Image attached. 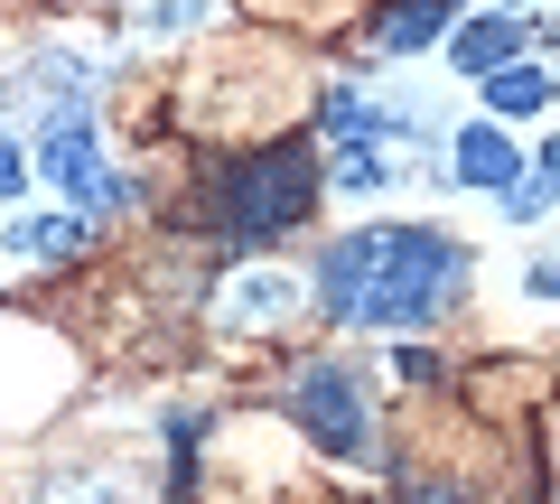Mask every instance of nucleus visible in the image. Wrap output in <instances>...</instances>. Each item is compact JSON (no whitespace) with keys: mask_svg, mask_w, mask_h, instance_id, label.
<instances>
[{"mask_svg":"<svg viewBox=\"0 0 560 504\" xmlns=\"http://www.w3.org/2000/svg\"><path fill=\"white\" fill-rule=\"evenodd\" d=\"M318 131H337V141H364V131H374V103H364L355 84H327V94H318Z\"/></svg>","mask_w":560,"mask_h":504,"instance_id":"4468645a","label":"nucleus"},{"mask_svg":"<svg viewBox=\"0 0 560 504\" xmlns=\"http://www.w3.org/2000/svg\"><path fill=\"white\" fill-rule=\"evenodd\" d=\"M374 253H383V224H364V234H337V243H327L318 300H327V318H337V327H355V300H364V281H374Z\"/></svg>","mask_w":560,"mask_h":504,"instance_id":"39448f33","label":"nucleus"},{"mask_svg":"<svg viewBox=\"0 0 560 504\" xmlns=\"http://www.w3.org/2000/svg\"><path fill=\"white\" fill-rule=\"evenodd\" d=\"M448 10H458V0H393V10H383V28H374V47H383V57L440 47V38H448Z\"/></svg>","mask_w":560,"mask_h":504,"instance_id":"1a4fd4ad","label":"nucleus"},{"mask_svg":"<svg viewBox=\"0 0 560 504\" xmlns=\"http://www.w3.org/2000/svg\"><path fill=\"white\" fill-rule=\"evenodd\" d=\"M467 281V243L440 234V224H383L374 281L355 300V327H430Z\"/></svg>","mask_w":560,"mask_h":504,"instance_id":"f257e3e1","label":"nucleus"},{"mask_svg":"<svg viewBox=\"0 0 560 504\" xmlns=\"http://www.w3.org/2000/svg\"><path fill=\"white\" fill-rule=\"evenodd\" d=\"M20 187H28V160H20L10 141H0V197H20Z\"/></svg>","mask_w":560,"mask_h":504,"instance_id":"6ab92c4d","label":"nucleus"},{"mask_svg":"<svg viewBox=\"0 0 560 504\" xmlns=\"http://www.w3.org/2000/svg\"><path fill=\"white\" fill-rule=\"evenodd\" d=\"M290 308H300V281H290V271H234V281H224V300H215V318L224 327H280L290 318Z\"/></svg>","mask_w":560,"mask_h":504,"instance_id":"0eeeda50","label":"nucleus"},{"mask_svg":"<svg viewBox=\"0 0 560 504\" xmlns=\"http://www.w3.org/2000/svg\"><path fill=\"white\" fill-rule=\"evenodd\" d=\"M38 504H140V495H131V477H103L94 467V477H47Z\"/></svg>","mask_w":560,"mask_h":504,"instance_id":"ddd939ff","label":"nucleus"},{"mask_svg":"<svg viewBox=\"0 0 560 504\" xmlns=\"http://www.w3.org/2000/svg\"><path fill=\"white\" fill-rule=\"evenodd\" d=\"M0 253H20V262H75L84 253V215H20L0 234Z\"/></svg>","mask_w":560,"mask_h":504,"instance_id":"9d476101","label":"nucleus"},{"mask_svg":"<svg viewBox=\"0 0 560 504\" xmlns=\"http://www.w3.org/2000/svg\"><path fill=\"white\" fill-rule=\"evenodd\" d=\"M308 206H318V168H308V150H261V160H243V168H224V197H215V215H224V243L234 253H261V243H280L290 224H308Z\"/></svg>","mask_w":560,"mask_h":504,"instance_id":"f03ea898","label":"nucleus"},{"mask_svg":"<svg viewBox=\"0 0 560 504\" xmlns=\"http://www.w3.org/2000/svg\"><path fill=\"white\" fill-rule=\"evenodd\" d=\"M290 411H300V430L318 448H337V458H364V448H374V430H364V384L337 374V364H308L300 392H290Z\"/></svg>","mask_w":560,"mask_h":504,"instance_id":"20e7f679","label":"nucleus"},{"mask_svg":"<svg viewBox=\"0 0 560 504\" xmlns=\"http://www.w3.org/2000/svg\"><path fill=\"white\" fill-rule=\"evenodd\" d=\"M38 178H57L75 206H131V178H113L94 150V121H38Z\"/></svg>","mask_w":560,"mask_h":504,"instance_id":"7ed1b4c3","label":"nucleus"},{"mask_svg":"<svg viewBox=\"0 0 560 504\" xmlns=\"http://www.w3.org/2000/svg\"><path fill=\"white\" fill-rule=\"evenodd\" d=\"M197 20H206V0H160V10H150L160 38H178V28H197Z\"/></svg>","mask_w":560,"mask_h":504,"instance_id":"dca6fc26","label":"nucleus"},{"mask_svg":"<svg viewBox=\"0 0 560 504\" xmlns=\"http://www.w3.org/2000/svg\"><path fill=\"white\" fill-rule=\"evenodd\" d=\"M448 160H458V178H448V187H495V197H504V187H514V141H504V131H495V121H467V131H458V141H448Z\"/></svg>","mask_w":560,"mask_h":504,"instance_id":"6e6552de","label":"nucleus"},{"mask_svg":"<svg viewBox=\"0 0 560 504\" xmlns=\"http://www.w3.org/2000/svg\"><path fill=\"white\" fill-rule=\"evenodd\" d=\"M495 10H504V0H495Z\"/></svg>","mask_w":560,"mask_h":504,"instance_id":"aec40b11","label":"nucleus"},{"mask_svg":"<svg viewBox=\"0 0 560 504\" xmlns=\"http://www.w3.org/2000/svg\"><path fill=\"white\" fill-rule=\"evenodd\" d=\"M401 504H467V495H448L440 477H401Z\"/></svg>","mask_w":560,"mask_h":504,"instance_id":"a211bd4d","label":"nucleus"},{"mask_svg":"<svg viewBox=\"0 0 560 504\" xmlns=\"http://www.w3.org/2000/svg\"><path fill=\"white\" fill-rule=\"evenodd\" d=\"M541 103H551L541 66H504V75H486V113H495V121H533Z\"/></svg>","mask_w":560,"mask_h":504,"instance_id":"9b49d317","label":"nucleus"},{"mask_svg":"<svg viewBox=\"0 0 560 504\" xmlns=\"http://www.w3.org/2000/svg\"><path fill=\"white\" fill-rule=\"evenodd\" d=\"M551 178H560V150L523 160V168H514V187H504V215H514V224H533L541 206H551Z\"/></svg>","mask_w":560,"mask_h":504,"instance_id":"f8f14e48","label":"nucleus"},{"mask_svg":"<svg viewBox=\"0 0 560 504\" xmlns=\"http://www.w3.org/2000/svg\"><path fill=\"white\" fill-rule=\"evenodd\" d=\"M337 187H346V197H374V187H393V178H383V150H374V141H346V150H337Z\"/></svg>","mask_w":560,"mask_h":504,"instance_id":"2eb2a0df","label":"nucleus"},{"mask_svg":"<svg viewBox=\"0 0 560 504\" xmlns=\"http://www.w3.org/2000/svg\"><path fill=\"white\" fill-rule=\"evenodd\" d=\"M393 374H401V384H440V355H430V345H401Z\"/></svg>","mask_w":560,"mask_h":504,"instance_id":"f3484780","label":"nucleus"},{"mask_svg":"<svg viewBox=\"0 0 560 504\" xmlns=\"http://www.w3.org/2000/svg\"><path fill=\"white\" fill-rule=\"evenodd\" d=\"M541 28L533 20H504V10H486V20H467V28H448V57H458V75H504V66L523 57V47H533Z\"/></svg>","mask_w":560,"mask_h":504,"instance_id":"423d86ee","label":"nucleus"}]
</instances>
